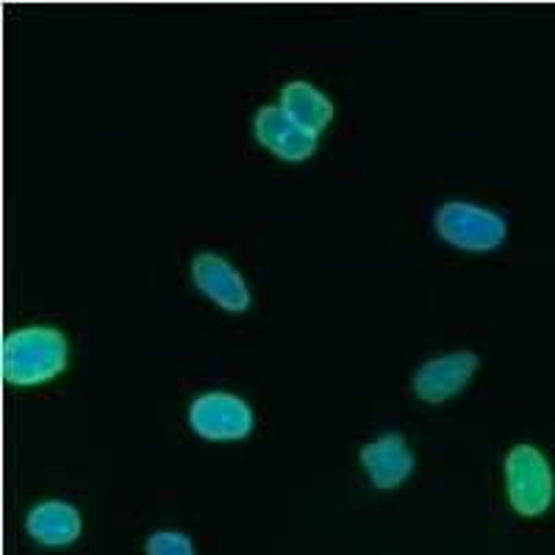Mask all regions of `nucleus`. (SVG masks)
<instances>
[{
  "label": "nucleus",
  "mask_w": 555,
  "mask_h": 555,
  "mask_svg": "<svg viewBox=\"0 0 555 555\" xmlns=\"http://www.w3.org/2000/svg\"><path fill=\"white\" fill-rule=\"evenodd\" d=\"M278 108L289 117L295 126H300L304 131L322 137V131L334 122L336 106L320 87H314L311 81H286L281 89V98H278Z\"/></svg>",
  "instance_id": "9d476101"
},
{
  "label": "nucleus",
  "mask_w": 555,
  "mask_h": 555,
  "mask_svg": "<svg viewBox=\"0 0 555 555\" xmlns=\"http://www.w3.org/2000/svg\"><path fill=\"white\" fill-rule=\"evenodd\" d=\"M69 366V341L53 325H23L9 331L0 347V373L12 386H42Z\"/></svg>",
  "instance_id": "f257e3e1"
},
{
  "label": "nucleus",
  "mask_w": 555,
  "mask_h": 555,
  "mask_svg": "<svg viewBox=\"0 0 555 555\" xmlns=\"http://www.w3.org/2000/svg\"><path fill=\"white\" fill-rule=\"evenodd\" d=\"M190 428L206 442H242L253 434L256 414L234 391H203L190 403Z\"/></svg>",
  "instance_id": "20e7f679"
},
{
  "label": "nucleus",
  "mask_w": 555,
  "mask_h": 555,
  "mask_svg": "<svg viewBox=\"0 0 555 555\" xmlns=\"http://www.w3.org/2000/svg\"><path fill=\"white\" fill-rule=\"evenodd\" d=\"M503 486L517 517H544L555 503V473L547 453L537 444H514L503 459Z\"/></svg>",
  "instance_id": "f03ea898"
},
{
  "label": "nucleus",
  "mask_w": 555,
  "mask_h": 555,
  "mask_svg": "<svg viewBox=\"0 0 555 555\" xmlns=\"http://www.w3.org/2000/svg\"><path fill=\"white\" fill-rule=\"evenodd\" d=\"M253 133H256V142L267 153H272L281 162H292V165H300V162L314 156L317 145H320V137L295 126L278 108V103L275 106H261L256 112V117H253Z\"/></svg>",
  "instance_id": "0eeeda50"
},
{
  "label": "nucleus",
  "mask_w": 555,
  "mask_h": 555,
  "mask_svg": "<svg viewBox=\"0 0 555 555\" xmlns=\"http://www.w3.org/2000/svg\"><path fill=\"white\" fill-rule=\"evenodd\" d=\"M361 467L378 492H391L411 478L416 459L403 434H380L361 448Z\"/></svg>",
  "instance_id": "6e6552de"
},
{
  "label": "nucleus",
  "mask_w": 555,
  "mask_h": 555,
  "mask_svg": "<svg viewBox=\"0 0 555 555\" xmlns=\"http://www.w3.org/2000/svg\"><path fill=\"white\" fill-rule=\"evenodd\" d=\"M83 519L67 500H42L28 512L26 533L42 547H67L81 539Z\"/></svg>",
  "instance_id": "1a4fd4ad"
},
{
  "label": "nucleus",
  "mask_w": 555,
  "mask_h": 555,
  "mask_svg": "<svg viewBox=\"0 0 555 555\" xmlns=\"http://www.w3.org/2000/svg\"><path fill=\"white\" fill-rule=\"evenodd\" d=\"M147 555H195V544L181 530H156L145 542Z\"/></svg>",
  "instance_id": "9b49d317"
},
{
  "label": "nucleus",
  "mask_w": 555,
  "mask_h": 555,
  "mask_svg": "<svg viewBox=\"0 0 555 555\" xmlns=\"http://www.w3.org/2000/svg\"><path fill=\"white\" fill-rule=\"evenodd\" d=\"M436 236L464 253H494L508 240V222L500 211L473 201H448L434 215Z\"/></svg>",
  "instance_id": "7ed1b4c3"
},
{
  "label": "nucleus",
  "mask_w": 555,
  "mask_h": 555,
  "mask_svg": "<svg viewBox=\"0 0 555 555\" xmlns=\"http://www.w3.org/2000/svg\"><path fill=\"white\" fill-rule=\"evenodd\" d=\"M478 370L480 359L475 350H450L416 366L411 389L425 405H442L459 398L461 391L473 384Z\"/></svg>",
  "instance_id": "39448f33"
},
{
  "label": "nucleus",
  "mask_w": 555,
  "mask_h": 555,
  "mask_svg": "<svg viewBox=\"0 0 555 555\" xmlns=\"http://www.w3.org/2000/svg\"><path fill=\"white\" fill-rule=\"evenodd\" d=\"M192 284L201 289L203 297H208L217 309L228 314H245L253 304L250 284L245 281L240 270L231 261L215 250H203L192 259Z\"/></svg>",
  "instance_id": "423d86ee"
}]
</instances>
